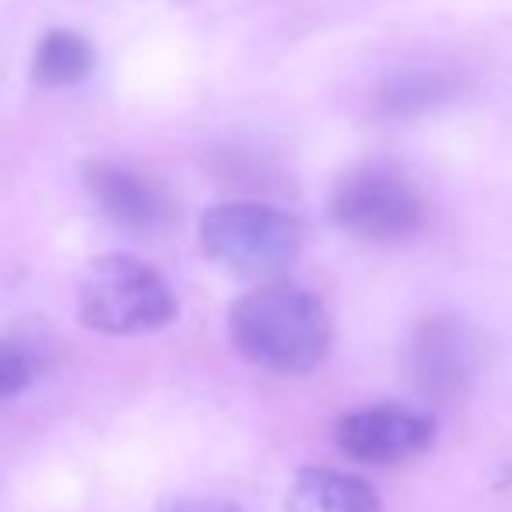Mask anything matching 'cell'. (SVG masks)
Listing matches in <instances>:
<instances>
[{"mask_svg":"<svg viewBox=\"0 0 512 512\" xmlns=\"http://www.w3.org/2000/svg\"><path fill=\"white\" fill-rule=\"evenodd\" d=\"M158 512H242L228 498H169L158 505Z\"/></svg>","mask_w":512,"mask_h":512,"instance_id":"12","label":"cell"},{"mask_svg":"<svg viewBox=\"0 0 512 512\" xmlns=\"http://www.w3.org/2000/svg\"><path fill=\"white\" fill-rule=\"evenodd\" d=\"M95 67V50L85 36L71 29H53L43 36L32 60V78L46 88H64V85H78L92 74Z\"/></svg>","mask_w":512,"mask_h":512,"instance_id":"9","label":"cell"},{"mask_svg":"<svg viewBox=\"0 0 512 512\" xmlns=\"http://www.w3.org/2000/svg\"><path fill=\"white\" fill-rule=\"evenodd\" d=\"M477 372V337L456 316H435L411 341V376L428 400L453 404L467 393Z\"/></svg>","mask_w":512,"mask_h":512,"instance_id":"5","label":"cell"},{"mask_svg":"<svg viewBox=\"0 0 512 512\" xmlns=\"http://www.w3.org/2000/svg\"><path fill=\"white\" fill-rule=\"evenodd\" d=\"M228 334L246 362L281 376H306L330 348V320L320 299L292 285L242 295L228 313Z\"/></svg>","mask_w":512,"mask_h":512,"instance_id":"1","label":"cell"},{"mask_svg":"<svg viewBox=\"0 0 512 512\" xmlns=\"http://www.w3.org/2000/svg\"><path fill=\"white\" fill-rule=\"evenodd\" d=\"M334 221L358 239L393 242L407 239L425 221V200L407 179L393 172H358L334 193Z\"/></svg>","mask_w":512,"mask_h":512,"instance_id":"4","label":"cell"},{"mask_svg":"<svg viewBox=\"0 0 512 512\" xmlns=\"http://www.w3.org/2000/svg\"><path fill=\"white\" fill-rule=\"evenodd\" d=\"M435 439V421L411 407H365L337 425V446L362 463H400L425 453Z\"/></svg>","mask_w":512,"mask_h":512,"instance_id":"6","label":"cell"},{"mask_svg":"<svg viewBox=\"0 0 512 512\" xmlns=\"http://www.w3.org/2000/svg\"><path fill=\"white\" fill-rule=\"evenodd\" d=\"M99 211L137 235H162L176 225V204L158 183L113 162H88L81 169Z\"/></svg>","mask_w":512,"mask_h":512,"instance_id":"7","label":"cell"},{"mask_svg":"<svg viewBox=\"0 0 512 512\" xmlns=\"http://www.w3.org/2000/svg\"><path fill=\"white\" fill-rule=\"evenodd\" d=\"M36 358L18 344H0V400L15 397L36 379Z\"/></svg>","mask_w":512,"mask_h":512,"instance_id":"11","label":"cell"},{"mask_svg":"<svg viewBox=\"0 0 512 512\" xmlns=\"http://www.w3.org/2000/svg\"><path fill=\"white\" fill-rule=\"evenodd\" d=\"M179 306L169 281L134 256H99L78 285V320L109 337H134L162 330L176 320Z\"/></svg>","mask_w":512,"mask_h":512,"instance_id":"2","label":"cell"},{"mask_svg":"<svg viewBox=\"0 0 512 512\" xmlns=\"http://www.w3.org/2000/svg\"><path fill=\"white\" fill-rule=\"evenodd\" d=\"M446 92L449 85L442 78H432V74H404V78H393L383 88V109L393 116H411L435 106V102H442Z\"/></svg>","mask_w":512,"mask_h":512,"instance_id":"10","label":"cell"},{"mask_svg":"<svg viewBox=\"0 0 512 512\" xmlns=\"http://www.w3.org/2000/svg\"><path fill=\"white\" fill-rule=\"evenodd\" d=\"M288 512H379V495L362 477L309 467L292 481Z\"/></svg>","mask_w":512,"mask_h":512,"instance_id":"8","label":"cell"},{"mask_svg":"<svg viewBox=\"0 0 512 512\" xmlns=\"http://www.w3.org/2000/svg\"><path fill=\"white\" fill-rule=\"evenodd\" d=\"M200 246L221 271L242 281H274L295 264L302 225L267 204H218L200 218Z\"/></svg>","mask_w":512,"mask_h":512,"instance_id":"3","label":"cell"}]
</instances>
